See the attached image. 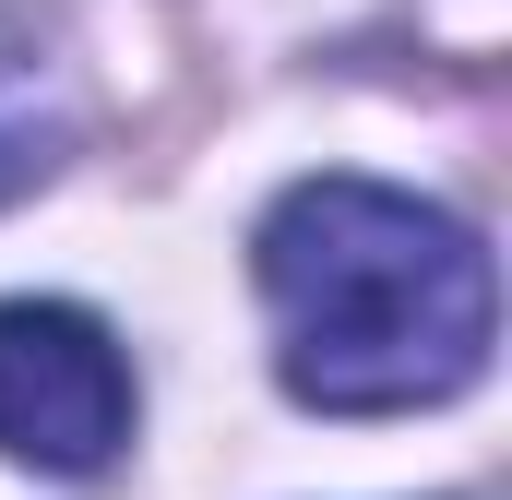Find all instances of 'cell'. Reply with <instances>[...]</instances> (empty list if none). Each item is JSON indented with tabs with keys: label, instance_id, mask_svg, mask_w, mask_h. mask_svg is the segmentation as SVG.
Instances as JSON below:
<instances>
[{
	"label": "cell",
	"instance_id": "1",
	"mask_svg": "<svg viewBox=\"0 0 512 500\" xmlns=\"http://www.w3.org/2000/svg\"><path fill=\"white\" fill-rule=\"evenodd\" d=\"M262 298H274V370L322 417H405L489 370L501 286L465 215L393 191V179H298L262 215Z\"/></svg>",
	"mask_w": 512,
	"mask_h": 500
},
{
	"label": "cell",
	"instance_id": "2",
	"mask_svg": "<svg viewBox=\"0 0 512 500\" xmlns=\"http://www.w3.org/2000/svg\"><path fill=\"white\" fill-rule=\"evenodd\" d=\"M131 441V358L72 298H0V453L36 477H96Z\"/></svg>",
	"mask_w": 512,
	"mask_h": 500
},
{
	"label": "cell",
	"instance_id": "3",
	"mask_svg": "<svg viewBox=\"0 0 512 500\" xmlns=\"http://www.w3.org/2000/svg\"><path fill=\"white\" fill-rule=\"evenodd\" d=\"M48 179V120H36V96H12L0 84V203L12 191H36Z\"/></svg>",
	"mask_w": 512,
	"mask_h": 500
}]
</instances>
